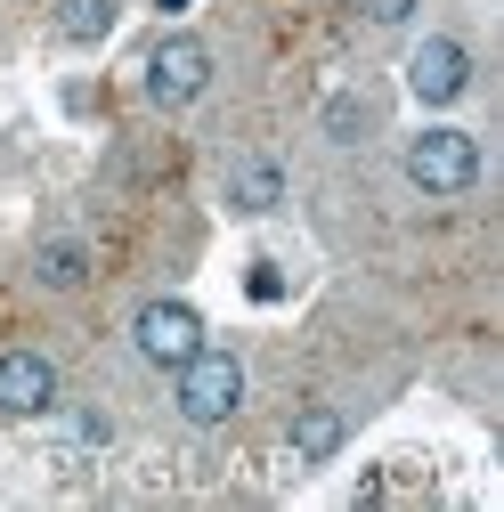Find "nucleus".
I'll return each mask as SVG.
<instances>
[{
  "mask_svg": "<svg viewBox=\"0 0 504 512\" xmlns=\"http://www.w3.org/2000/svg\"><path fill=\"white\" fill-rule=\"evenodd\" d=\"M155 9H187V0H155Z\"/></svg>",
  "mask_w": 504,
  "mask_h": 512,
  "instance_id": "nucleus-13",
  "label": "nucleus"
},
{
  "mask_svg": "<svg viewBox=\"0 0 504 512\" xmlns=\"http://www.w3.org/2000/svg\"><path fill=\"white\" fill-rule=\"evenodd\" d=\"M342 407H301L293 415V464H334L342 456Z\"/></svg>",
  "mask_w": 504,
  "mask_h": 512,
  "instance_id": "nucleus-7",
  "label": "nucleus"
},
{
  "mask_svg": "<svg viewBox=\"0 0 504 512\" xmlns=\"http://www.w3.org/2000/svg\"><path fill=\"white\" fill-rule=\"evenodd\" d=\"M90 277V244H74V236H57V244H41V285H57V293H74Z\"/></svg>",
  "mask_w": 504,
  "mask_h": 512,
  "instance_id": "nucleus-10",
  "label": "nucleus"
},
{
  "mask_svg": "<svg viewBox=\"0 0 504 512\" xmlns=\"http://www.w3.org/2000/svg\"><path fill=\"white\" fill-rule=\"evenodd\" d=\"M407 90H415L423 106H456V98L472 90V49H464L456 33L415 41V57H407Z\"/></svg>",
  "mask_w": 504,
  "mask_h": 512,
  "instance_id": "nucleus-5",
  "label": "nucleus"
},
{
  "mask_svg": "<svg viewBox=\"0 0 504 512\" xmlns=\"http://www.w3.org/2000/svg\"><path fill=\"white\" fill-rule=\"evenodd\" d=\"M228 204H236V212H277V204H285V171H277L269 155L236 163V171H228Z\"/></svg>",
  "mask_w": 504,
  "mask_h": 512,
  "instance_id": "nucleus-8",
  "label": "nucleus"
},
{
  "mask_svg": "<svg viewBox=\"0 0 504 512\" xmlns=\"http://www.w3.org/2000/svg\"><path fill=\"white\" fill-rule=\"evenodd\" d=\"M122 17V0H57V41H74V49H98Z\"/></svg>",
  "mask_w": 504,
  "mask_h": 512,
  "instance_id": "nucleus-9",
  "label": "nucleus"
},
{
  "mask_svg": "<svg viewBox=\"0 0 504 512\" xmlns=\"http://www.w3.org/2000/svg\"><path fill=\"white\" fill-rule=\"evenodd\" d=\"M358 9H366V25H407L415 0H358Z\"/></svg>",
  "mask_w": 504,
  "mask_h": 512,
  "instance_id": "nucleus-12",
  "label": "nucleus"
},
{
  "mask_svg": "<svg viewBox=\"0 0 504 512\" xmlns=\"http://www.w3.org/2000/svg\"><path fill=\"white\" fill-rule=\"evenodd\" d=\"M171 382H179V415L196 423V431H220L236 407H244V358L236 350H196V358H179L171 366Z\"/></svg>",
  "mask_w": 504,
  "mask_h": 512,
  "instance_id": "nucleus-1",
  "label": "nucleus"
},
{
  "mask_svg": "<svg viewBox=\"0 0 504 512\" xmlns=\"http://www.w3.org/2000/svg\"><path fill=\"white\" fill-rule=\"evenodd\" d=\"M57 407V366L41 350H0V415H49Z\"/></svg>",
  "mask_w": 504,
  "mask_h": 512,
  "instance_id": "nucleus-6",
  "label": "nucleus"
},
{
  "mask_svg": "<svg viewBox=\"0 0 504 512\" xmlns=\"http://www.w3.org/2000/svg\"><path fill=\"white\" fill-rule=\"evenodd\" d=\"M326 131H334V139L350 147V131H366V106H350V98H334V106H326Z\"/></svg>",
  "mask_w": 504,
  "mask_h": 512,
  "instance_id": "nucleus-11",
  "label": "nucleus"
},
{
  "mask_svg": "<svg viewBox=\"0 0 504 512\" xmlns=\"http://www.w3.org/2000/svg\"><path fill=\"white\" fill-rule=\"evenodd\" d=\"M204 90H212V49H204L196 33L155 41V57H147V98H155V106H196Z\"/></svg>",
  "mask_w": 504,
  "mask_h": 512,
  "instance_id": "nucleus-4",
  "label": "nucleus"
},
{
  "mask_svg": "<svg viewBox=\"0 0 504 512\" xmlns=\"http://www.w3.org/2000/svg\"><path fill=\"white\" fill-rule=\"evenodd\" d=\"M480 179V139L472 131H415L407 139V187H423V196H464V187Z\"/></svg>",
  "mask_w": 504,
  "mask_h": 512,
  "instance_id": "nucleus-2",
  "label": "nucleus"
},
{
  "mask_svg": "<svg viewBox=\"0 0 504 512\" xmlns=\"http://www.w3.org/2000/svg\"><path fill=\"white\" fill-rule=\"evenodd\" d=\"M131 350L147 358V366H179V358H196L204 350V317H196V301H147L139 317H131Z\"/></svg>",
  "mask_w": 504,
  "mask_h": 512,
  "instance_id": "nucleus-3",
  "label": "nucleus"
}]
</instances>
